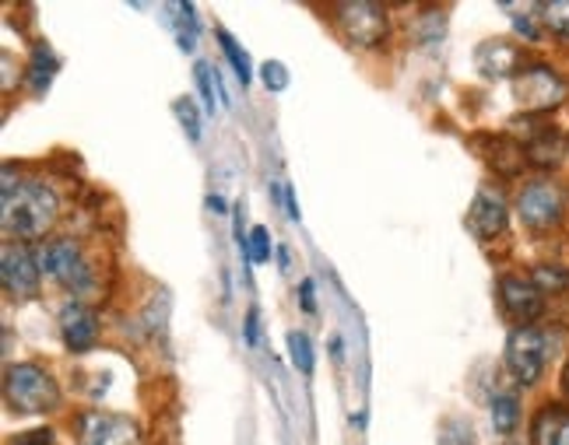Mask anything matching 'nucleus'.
Wrapping results in <instances>:
<instances>
[{"label":"nucleus","mask_w":569,"mask_h":445,"mask_svg":"<svg viewBox=\"0 0 569 445\" xmlns=\"http://www.w3.org/2000/svg\"><path fill=\"white\" fill-rule=\"evenodd\" d=\"M57 193L39 183V180H26L14 183V169H4V232L18 235V239H39L47 235L50 225L57 221Z\"/></svg>","instance_id":"nucleus-1"},{"label":"nucleus","mask_w":569,"mask_h":445,"mask_svg":"<svg viewBox=\"0 0 569 445\" xmlns=\"http://www.w3.org/2000/svg\"><path fill=\"white\" fill-rule=\"evenodd\" d=\"M4 400L14 414H50L60 404V386L39 365H11L4 375Z\"/></svg>","instance_id":"nucleus-2"},{"label":"nucleus","mask_w":569,"mask_h":445,"mask_svg":"<svg viewBox=\"0 0 569 445\" xmlns=\"http://www.w3.org/2000/svg\"><path fill=\"white\" fill-rule=\"evenodd\" d=\"M338 32L345 36L348 47L373 50L387 36V11L373 0H348V4H335Z\"/></svg>","instance_id":"nucleus-3"},{"label":"nucleus","mask_w":569,"mask_h":445,"mask_svg":"<svg viewBox=\"0 0 569 445\" xmlns=\"http://www.w3.org/2000/svg\"><path fill=\"white\" fill-rule=\"evenodd\" d=\"M39 271L50 274L60 287H68L74 295H84L92 287V266L84 263L81 246L71 239L47 242V246L39 250Z\"/></svg>","instance_id":"nucleus-4"},{"label":"nucleus","mask_w":569,"mask_h":445,"mask_svg":"<svg viewBox=\"0 0 569 445\" xmlns=\"http://www.w3.org/2000/svg\"><path fill=\"white\" fill-rule=\"evenodd\" d=\"M545 358H549V341L535 326H520L507 341V368L520 386H535L545 372Z\"/></svg>","instance_id":"nucleus-5"},{"label":"nucleus","mask_w":569,"mask_h":445,"mask_svg":"<svg viewBox=\"0 0 569 445\" xmlns=\"http://www.w3.org/2000/svg\"><path fill=\"white\" fill-rule=\"evenodd\" d=\"M513 92L517 102L523 105V113H549L566 99V81L552 71V67L535 63V67H523L513 81Z\"/></svg>","instance_id":"nucleus-6"},{"label":"nucleus","mask_w":569,"mask_h":445,"mask_svg":"<svg viewBox=\"0 0 569 445\" xmlns=\"http://www.w3.org/2000/svg\"><path fill=\"white\" fill-rule=\"evenodd\" d=\"M78 445H141V428L123 414L89 411L74 421Z\"/></svg>","instance_id":"nucleus-7"},{"label":"nucleus","mask_w":569,"mask_h":445,"mask_svg":"<svg viewBox=\"0 0 569 445\" xmlns=\"http://www.w3.org/2000/svg\"><path fill=\"white\" fill-rule=\"evenodd\" d=\"M39 256H32L29 246H18L8 242L4 256H0V281H4V292L14 299H36L39 295Z\"/></svg>","instance_id":"nucleus-8"},{"label":"nucleus","mask_w":569,"mask_h":445,"mask_svg":"<svg viewBox=\"0 0 569 445\" xmlns=\"http://www.w3.org/2000/svg\"><path fill=\"white\" fill-rule=\"evenodd\" d=\"M517 211L528 229H552L562 218V193L552 183H531L517 196Z\"/></svg>","instance_id":"nucleus-9"},{"label":"nucleus","mask_w":569,"mask_h":445,"mask_svg":"<svg viewBox=\"0 0 569 445\" xmlns=\"http://www.w3.org/2000/svg\"><path fill=\"white\" fill-rule=\"evenodd\" d=\"M507 200H502L496 190H478V196L471 200V211H468V229L475 239L489 242L496 235L507 232Z\"/></svg>","instance_id":"nucleus-10"},{"label":"nucleus","mask_w":569,"mask_h":445,"mask_svg":"<svg viewBox=\"0 0 569 445\" xmlns=\"http://www.w3.org/2000/svg\"><path fill=\"white\" fill-rule=\"evenodd\" d=\"M499 299H502V309H507V316L517 320L520 326L538 320L541 309H545L538 284L535 281H523V277H513V274L499 281Z\"/></svg>","instance_id":"nucleus-11"},{"label":"nucleus","mask_w":569,"mask_h":445,"mask_svg":"<svg viewBox=\"0 0 569 445\" xmlns=\"http://www.w3.org/2000/svg\"><path fill=\"white\" fill-rule=\"evenodd\" d=\"M475 67L481 78L502 81V78H517L520 74V50L507 39H489L475 50Z\"/></svg>","instance_id":"nucleus-12"},{"label":"nucleus","mask_w":569,"mask_h":445,"mask_svg":"<svg viewBox=\"0 0 569 445\" xmlns=\"http://www.w3.org/2000/svg\"><path fill=\"white\" fill-rule=\"evenodd\" d=\"M60 337L68 344V351L81 354L89 351L99 337V323L92 309H84L81 302H68L60 309Z\"/></svg>","instance_id":"nucleus-13"},{"label":"nucleus","mask_w":569,"mask_h":445,"mask_svg":"<svg viewBox=\"0 0 569 445\" xmlns=\"http://www.w3.org/2000/svg\"><path fill=\"white\" fill-rule=\"evenodd\" d=\"M475 148L486 154V162L502 175H517L523 165H528V151H523V144H517L513 138H507V133H489V138H478Z\"/></svg>","instance_id":"nucleus-14"},{"label":"nucleus","mask_w":569,"mask_h":445,"mask_svg":"<svg viewBox=\"0 0 569 445\" xmlns=\"http://www.w3.org/2000/svg\"><path fill=\"white\" fill-rule=\"evenodd\" d=\"M523 151H528V162H531V165L552 169V165L562 162L566 141H562V133H559L556 127L535 120V133H528V144H523Z\"/></svg>","instance_id":"nucleus-15"},{"label":"nucleus","mask_w":569,"mask_h":445,"mask_svg":"<svg viewBox=\"0 0 569 445\" xmlns=\"http://www.w3.org/2000/svg\"><path fill=\"white\" fill-rule=\"evenodd\" d=\"M531 445H569V411L541 407L531 425Z\"/></svg>","instance_id":"nucleus-16"},{"label":"nucleus","mask_w":569,"mask_h":445,"mask_svg":"<svg viewBox=\"0 0 569 445\" xmlns=\"http://www.w3.org/2000/svg\"><path fill=\"white\" fill-rule=\"evenodd\" d=\"M520 425V400L513 390H499L492 396V428L499 435H510Z\"/></svg>","instance_id":"nucleus-17"},{"label":"nucleus","mask_w":569,"mask_h":445,"mask_svg":"<svg viewBox=\"0 0 569 445\" xmlns=\"http://www.w3.org/2000/svg\"><path fill=\"white\" fill-rule=\"evenodd\" d=\"M53 74H57V57L50 53V47H36L32 63H29V84H32V92L36 95L47 92Z\"/></svg>","instance_id":"nucleus-18"},{"label":"nucleus","mask_w":569,"mask_h":445,"mask_svg":"<svg viewBox=\"0 0 569 445\" xmlns=\"http://www.w3.org/2000/svg\"><path fill=\"white\" fill-rule=\"evenodd\" d=\"M193 78H197V88H201V99H204V109L214 113V99H222V105H229L226 92H222V81H218V71H211L208 63H197L193 67Z\"/></svg>","instance_id":"nucleus-19"},{"label":"nucleus","mask_w":569,"mask_h":445,"mask_svg":"<svg viewBox=\"0 0 569 445\" xmlns=\"http://www.w3.org/2000/svg\"><path fill=\"white\" fill-rule=\"evenodd\" d=\"M218 42H222V53H226V60L232 63V71H236V81L239 84H250V57H247V50L243 47H239V42L226 32V29H218Z\"/></svg>","instance_id":"nucleus-20"},{"label":"nucleus","mask_w":569,"mask_h":445,"mask_svg":"<svg viewBox=\"0 0 569 445\" xmlns=\"http://www.w3.org/2000/svg\"><path fill=\"white\" fill-rule=\"evenodd\" d=\"M289 358H292V365H296L302 375H310V372H313V344H310V337H306L302 330H292V333H289Z\"/></svg>","instance_id":"nucleus-21"},{"label":"nucleus","mask_w":569,"mask_h":445,"mask_svg":"<svg viewBox=\"0 0 569 445\" xmlns=\"http://www.w3.org/2000/svg\"><path fill=\"white\" fill-rule=\"evenodd\" d=\"M538 11L556 36L569 39V0H549V4H538Z\"/></svg>","instance_id":"nucleus-22"},{"label":"nucleus","mask_w":569,"mask_h":445,"mask_svg":"<svg viewBox=\"0 0 569 445\" xmlns=\"http://www.w3.org/2000/svg\"><path fill=\"white\" fill-rule=\"evenodd\" d=\"M475 428H471V421L465 417H450L443 421V428H440V445H475Z\"/></svg>","instance_id":"nucleus-23"},{"label":"nucleus","mask_w":569,"mask_h":445,"mask_svg":"<svg viewBox=\"0 0 569 445\" xmlns=\"http://www.w3.org/2000/svg\"><path fill=\"white\" fill-rule=\"evenodd\" d=\"M177 120L183 123V130L190 133V141L197 144L201 141V113H197V105H193V99H177Z\"/></svg>","instance_id":"nucleus-24"},{"label":"nucleus","mask_w":569,"mask_h":445,"mask_svg":"<svg viewBox=\"0 0 569 445\" xmlns=\"http://www.w3.org/2000/svg\"><path fill=\"white\" fill-rule=\"evenodd\" d=\"M177 14H180L177 39H180L183 53H190V50H193V42H197V21H193V4H177Z\"/></svg>","instance_id":"nucleus-25"},{"label":"nucleus","mask_w":569,"mask_h":445,"mask_svg":"<svg viewBox=\"0 0 569 445\" xmlns=\"http://www.w3.org/2000/svg\"><path fill=\"white\" fill-rule=\"evenodd\" d=\"M535 284H538V292H562V287L569 284V274L562 271V266H538Z\"/></svg>","instance_id":"nucleus-26"},{"label":"nucleus","mask_w":569,"mask_h":445,"mask_svg":"<svg viewBox=\"0 0 569 445\" xmlns=\"http://www.w3.org/2000/svg\"><path fill=\"white\" fill-rule=\"evenodd\" d=\"M247 260L253 263H268L271 260V235L268 229H253L250 239H247Z\"/></svg>","instance_id":"nucleus-27"},{"label":"nucleus","mask_w":569,"mask_h":445,"mask_svg":"<svg viewBox=\"0 0 569 445\" xmlns=\"http://www.w3.org/2000/svg\"><path fill=\"white\" fill-rule=\"evenodd\" d=\"M260 78H264L268 92H284V88H289V71H284L278 60H268L264 67H260Z\"/></svg>","instance_id":"nucleus-28"},{"label":"nucleus","mask_w":569,"mask_h":445,"mask_svg":"<svg viewBox=\"0 0 569 445\" xmlns=\"http://www.w3.org/2000/svg\"><path fill=\"white\" fill-rule=\"evenodd\" d=\"M11 445H53L50 432H29V435H18Z\"/></svg>","instance_id":"nucleus-29"},{"label":"nucleus","mask_w":569,"mask_h":445,"mask_svg":"<svg viewBox=\"0 0 569 445\" xmlns=\"http://www.w3.org/2000/svg\"><path fill=\"white\" fill-rule=\"evenodd\" d=\"M513 14H517V11H513ZM513 29H517L523 39H538V26H535L531 18H523V14H517V18H513Z\"/></svg>","instance_id":"nucleus-30"},{"label":"nucleus","mask_w":569,"mask_h":445,"mask_svg":"<svg viewBox=\"0 0 569 445\" xmlns=\"http://www.w3.org/2000/svg\"><path fill=\"white\" fill-rule=\"evenodd\" d=\"M247 341L260 344V316H257V309H250V313H247Z\"/></svg>","instance_id":"nucleus-31"},{"label":"nucleus","mask_w":569,"mask_h":445,"mask_svg":"<svg viewBox=\"0 0 569 445\" xmlns=\"http://www.w3.org/2000/svg\"><path fill=\"white\" fill-rule=\"evenodd\" d=\"M302 309H306V313H317V302H313V281H310V277L302 281Z\"/></svg>","instance_id":"nucleus-32"},{"label":"nucleus","mask_w":569,"mask_h":445,"mask_svg":"<svg viewBox=\"0 0 569 445\" xmlns=\"http://www.w3.org/2000/svg\"><path fill=\"white\" fill-rule=\"evenodd\" d=\"M562 390H566V396H569V365H566V372H562Z\"/></svg>","instance_id":"nucleus-33"}]
</instances>
